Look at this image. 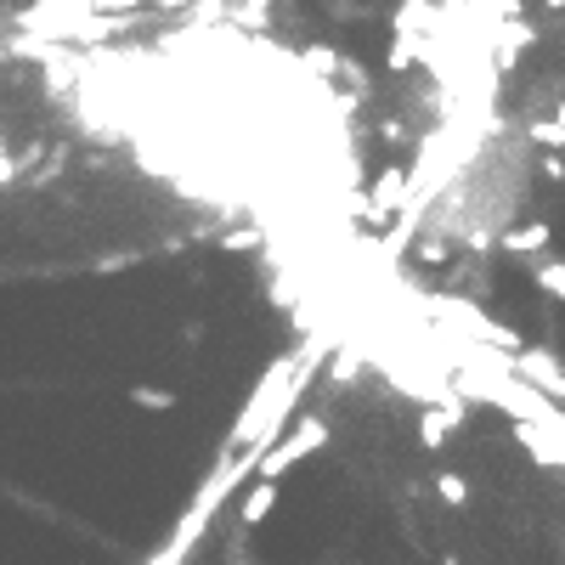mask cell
<instances>
[{"label": "cell", "mask_w": 565, "mask_h": 565, "mask_svg": "<svg viewBox=\"0 0 565 565\" xmlns=\"http://www.w3.org/2000/svg\"><path fill=\"white\" fill-rule=\"evenodd\" d=\"M277 509V481H260L244 503H238V521H244V532H255V526H266V514Z\"/></svg>", "instance_id": "7a4b0ae2"}, {"label": "cell", "mask_w": 565, "mask_h": 565, "mask_svg": "<svg viewBox=\"0 0 565 565\" xmlns=\"http://www.w3.org/2000/svg\"><path fill=\"white\" fill-rule=\"evenodd\" d=\"M125 396H130L136 407H153V413H170V407H175V391H153V385H130Z\"/></svg>", "instance_id": "277c9868"}, {"label": "cell", "mask_w": 565, "mask_h": 565, "mask_svg": "<svg viewBox=\"0 0 565 565\" xmlns=\"http://www.w3.org/2000/svg\"><path fill=\"white\" fill-rule=\"evenodd\" d=\"M537 289L554 295V300H565V260H543L537 266Z\"/></svg>", "instance_id": "8992f818"}, {"label": "cell", "mask_w": 565, "mask_h": 565, "mask_svg": "<svg viewBox=\"0 0 565 565\" xmlns=\"http://www.w3.org/2000/svg\"><path fill=\"white\" fill-rule=\"evenodd\" d=\"M436 487H441V498H447V503H463V498H469V487H463L458 476H441Z\"/></svg>", "instance_id": "52a82bcc"}, {"label": "cell", "mask_w": 565, "mask_h": 565, "mask_svg": "<svg viewBox=\"0 0 565 565\" xmlns=\"http://www.w3.org/2000/svg\"><path fill=\"white\" fill-rule=\"evenodd\" d=\"M452 424H458L452 413H424V418H418V436H424V447H441Z\"/></svg>", "instance_id": "3957f363"}, {"label": "cell", "mask_w": 565, "mask_h": 565, "mask_svg": "<svg viewBox=\"0 0 565 565\" xmlns=\"http://www.w3.org/2000/svg\"><path fill=\"white\" fill-rule=\"evenodd\" d=\"M328 441V430H322V418H306L300 424V436H289V441H277L266 458H260V481H277L282 476V469H289V463H300L306 452H317Z\"/></svg>", "instance_id": "6da1fadb"}, {"label": "cell", "mask_w": 565, "mask_h": 565, "mask_svg": "<svg viewBox=\"0 0 565 565\" xmlns=\"http://www.w3.org/2000/svg\"><path fill=\"white\" fill-rule=\"evenodd\" d=\"M130 7H148V0H97V12H130Z\"/></svg>", "instance_id": "ba28073f"}, {"label": "cell", "mask_w": 565, "mask_h": 565, "mask_svg": "<svg viewBox=\"0 0 565 565\" xmlns=\"http://www.w3.org/2000/svg\"><path fill=\"white\" fill-rule=\"evenodd\" d=\"M543 244H548V226H526V232H509L503 238V249H514V255H532Z\"/></svg>", "instance_id": "5b68a950"}]
</instances>
